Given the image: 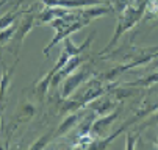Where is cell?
<instances>
[{"mask_svg":"<svg viewBox=\"0 0 158 150\" xmlns=\"http://www.w3.org/2000/svg\"><path fill=\"white\" fill-rule=\"evenodd\" d=\"M49 5H61V6H80V5H93L96 0H81V2H71V0H46Z\"/></svg>","mask_w":158,"mask_h":150,"instance_id":"1","label":"cell"},{"mask_svg":"<svg viewBox=\"0 0 158 150\" xmlns=\"http://www.w3.org/2000/svg\"><path fill=\"white\" fill-rule=\"evenodd\" d=\"M81 77H83V74H80V75H77V77H74V80H69L66 83V86H64V95H67L71 92V88H75L77 84H78V81L81 80Z\"/></svg>","mask_w":158,"mask_h":150,"instance_id":"2","label":"cell"},{"mask_svg":"<svg viewBox=\"0 0 158 150\" xmlns=\"http://www.w3.org/2000/svg\"><path fill=\"white\" fill-rule=\"evenodd\" d=\"M14 17H16V16L13 14V16H5L3 19H0V28H5V27L11 22V20H13Z\"/></svg>","mask_w":158,"mask_h":150,"instance_id":"3","label":"cell"}]
</instances>
